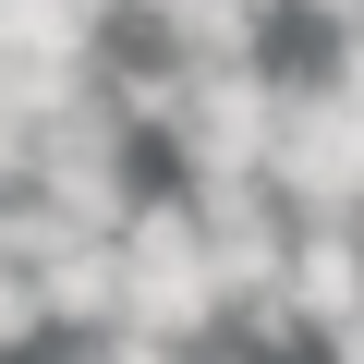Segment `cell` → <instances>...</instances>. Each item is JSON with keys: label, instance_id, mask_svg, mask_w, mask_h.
Returning <instances> with one entry per match:
<instances>
[{"label": "cell", "instance_id": "cell-1", "mask_svg": "<svg viewBox=\"0 0 364 364\" xmlns=\"http://www.w3.org/2000/svg\"><path fill=\"white\" fill-rule=\"evenodd\" d=\"M207 328H231V279L207 255V219L195 207H134V231H122V340L195 352Z\"/></svg>", "mask_w": 364, "mask_h": 364}, {"label": "cell", "instance_id": "cell-2", "mask_svg": "<svg viewBox=\"0 0 364 364\" xmlns=\"http://www.w3.org/2000/svg\"><path fill=\"white\" fill-rule=\"evenodd\" d=\"M85 49H97V0H0V61L13 73H85Z\"/></svg>", "mask_w": 364, "mask_h": 364}]
</instances>
